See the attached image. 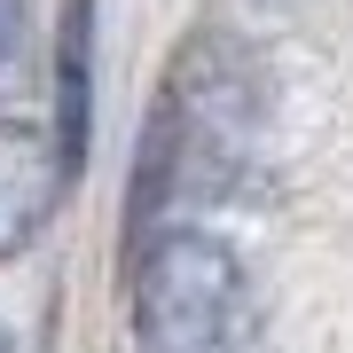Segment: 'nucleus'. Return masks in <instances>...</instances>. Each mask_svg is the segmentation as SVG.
Wrapping results in <instances>:
<instances>
[{
	"label": "nucleus",
	"instance_id": "nucleus-1",
	"mask_svg": "<svg viewBox=\"0 0 353 353\" xmlns=\"http://www.w3.org/2000/svg\"><path fill=\"white\" fill-rule=\"evenodd\" d=\"M134 338L141 353H243L252 290H243L236 252L204 228L150 236L134 267Z\"/></svg>",
	"mask_w": 353,
	"mask_h": 353
},
{
	"label": "nucleus",
	"instance_id": "nucleus-2",
	"mask_svg": "<svg viewBox=\"0 0 353 353\" xmlns=\"http://www.w3.org/2000/svg\"><path fill=\"white\" fill-rule=\"evenodd\" d=\"M71 189L63 141L48 126H24V118H0V259H16L39 228L55 220V204Z\"/></svg>",
	"mask_w": 353,
	"mask_h": 353
},
{
	"label": "nucleus",
	"instance_id": "nucleus-3",
	"mask_svg": "<svg viewBox=\"0 0 353 353\" xmlns=\"http://www.w3.org/2000/svg\"><path fill=\"white\" fill-rule=\"evenodd\" d=\"M87 48H94V8L71 0L63 8V39H55V102H63L55 141H63L71 181H79V165H87Z\"/></svg>",
	"mask_w": 353,
	"mask_h": 353
},
{
	"label": "nucleus",
	"instance_id": "nucleus-4",
	"mask_svg": "<svg viewBox=\"0 0 353 353\" xmlns=\"http://www.w3.org/2000/svg\"><path fill=\"white\" fill-rule=\"evenodd\" d=\"M16 32H24V0H0V55L16 48Z\"/></svg>",
	"mask_w": 353,
	"mask_h": 353
},
{
	"label": "nucleus",
	"instance_id": "nucleus-5",
	"mask_svg": "<svg viewBox=\"0 0 353 353\" xmlns=\"http://www.w3.org/2000/svg\"><path fill=\"white\" fill-rule=\"evenodd\" d=\"M0 353H16V345H8V330H0Z\"/></svg>",
	"mask_w": 353,
	"mask_h": 353
}]
</instances>
